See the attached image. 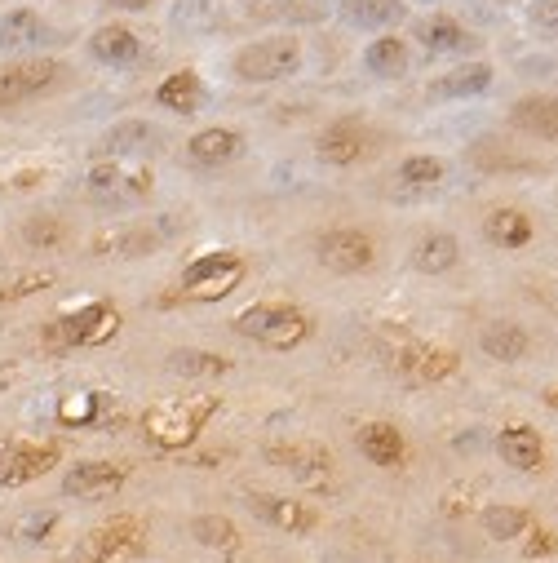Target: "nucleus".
Listing matches in <instances>:
<instances>
[{
	"label": "nucleus",
	"instance_id": "4c0bfd02",
	"mask_svg": "<svg viewBox=\"0 0 558 563\" xmlns=\"http://www.w3.org/2000/svg\"><path fill=\"white\" fill-rule=\"evenodd\" d=\"M93 413H98V395H71L67 404L58 408V417L67 426H85V422H93Z\"/></svg>",
	"mask_w": 558,
	"mask_h": 563
},
{
	"label": "nucleus",
	"instance_id": "58836bf2",
	"mask_svg": "<svg viewBox=\"0 0 558 563\" xmlns=\"http://www.w3.org/2000/svg\"><path fill=\"white\" fill-rule=\"evenodd\" d=\"M523 555L527 559H545V555H558V532L550 528H536V537L523 546Z\"/></svg>",
	"mask_w": 558,
	"mask_h": 563
},
{
	"label": "nucleus",
	"instance_id": "a211bd4d",
	"mask_svg": "<svg viewBox=\"0 0 558 563\" xmlns=\"http://www.w3.org/2000/svg\"><path fill=\"white\" fill-rule=\"evenodd\" d=\"M240 151H244V133L231 125H209V129L191 133V142H186V160L200 169L231 165V160H240Z\"/></svg>",
	"mask_w": 558,
	"mask_h": 563
},
{
	"label": "nucleus",
	"instance_id": "393cba45",
	"mask_svg": "<svg viewBox=\"0 0 558 563\" xmlns=\"http://www.w3.org/2000/svg\"><path fill=\"white\" fill-rule=\"evenodd\" d=\"M408 67H412V49H408V40H403L399 32H381L377 40H368V49H364V71L368 76L399 80V76H408Z\"/></svg>",
	"mask_w": 558,
	"mask_h": 563
},
{
	"label": "nucleus",
	"instance_id": "f704fd0d",
	"mask_svg": "<svg viewBox=\"0 0 558 563\" xmlns=\"http://www.w3.org/2000/svg\"><path fill=\"white\" fill-rule=\"evenodd\" d=\"M191 537L200 541V546H209V550H240V528L231 524L226 515H195L191 519Z\"/></svg>",
	"mask_w": 558,
	"mask_h": 563
},
{
	"label": "nucleus",
	"instance_id": "dca6fc26",
	"mask_svg": "<svg viewBox=\"0 0 558 563\" xmlns=\"http://www.w3.org/2000/svg\"><path fill=\"white\" fill-rule=\"evenodd\" d=\"M54 45V27L45 23V14L31 5H14L0 14V49L5 54H27V49Z\"/></svg>",
	"mask_w": 558,
	"mask_h": 563
},
{
	"label": "nucleus",
	"instance_id": "b1692460",
	"mask_svg": "<svg viewBox=\"0 0 558 563\" xmlns=\"http://www.w3.org/2000/svg\"><path fill=\"white\" fill-rule=\"evenodd\" d=\"M337 14L355 32H395L408 18V5L403 0H341Z\"/></svg>",
	"mask_w": 558,
	"mask_h": 563
},
{
	"label": "nucleus",
	"instance_id": "ddd939ff",
	"mask_svg": "<svg viewBox=\"0 0 558 563\" xmlns=\"http://www.w3.org/2000/svg\"><path fill=\"white\" fill-rule=\"evenodd\" d=\"M266 462L288 470L293 479H302V484H324L328 475H333V453H328L324 444H310V439H288V444H266L262 448Z\"/></svg>",
	"mask_w": 558,
	"mask_h": 563
},
{
	"label": "nucleus",
	"instance_id": "473e14b6",
	"mask_svg": "<svg viewBox=\"0 0 558 563\" xmlns=\"http://www.w3.org/2000/svg\"><path fill=\"white\" fill-rule=\"evenodd\" d=\"M169 373L178 377H222L231 373V360L213 351H195V346H182V351H169Z\"/></svg>",
	"mask_w": 558,
	"mask_h": 563
},
{
	"label": "nucleus",
	"instance_id": "7c9ffc66",
	"mask_svg": "<svg viewBox=\"0 0 558 563\" xmlns=\"http://www.w3.org/2000/svg\"><path fill=\"white\" fill-rule=\"evenodd\" d=\"M483 235H488V244H496V249H527L536 227L523 209H492L483 218Z\"/></svg>",
	"mask_w": 558,
	"mask_h": 563
},
{
	"label": "nucleus",
	"instance_id": "6ab92c4d",
	"mask_svg": "<svg viewBox=\"0 0 558 563\" xmlns=\"http://www.w3.org/2000/svg\"><path fill=\"white\" fill-rule=\"evenodd\" d=\"M496 80L492 63H483V58H470V63H457L452 71H443V76L430 80L426 94L430 98H443V102H457V98H474V94H488Z\"/></svg>",
	"mask_w": 558,
	"mask_h": 563
},
{
	"label": "nucleus",
	"instance_id": "5701e85b",
	"mask_svg": "<svg viewBox=\"0 0 558 563\" xmlns=\"http://www.w3.org/2000/svg\"><path fill=\"white\" fill-rule=\"evenodd\" d=\"M510 125L527 133V138H541L558 147V98L554 94H523L510 107Z\"/></svg>",
	"mask_w": 558,
	"mask_h": 563
},
{
	"label": "nucleus",
	"instance_id": "39448f33",
	"mask_svg": "<svg viewBox=\"0 0 558 563\" xmlns=\"http://www.w3.org/2000/svg\"><path fill=\"white\" fill-rule=\"evenodd\" d=\"M120 333V311L111 302H85L76 306V311L58 315V320L45 324V333H40V346L45 351H80V346H102L111 342V337Z\"/></svg>",
	"mask_w": 558,
	"mask_h": 563
},
{
	"label": "nucleus",
	"instance_id": "a878e982",
	"mask_svg": "<svg viewBox=\"0 0 558 563\" xmlns=\"http://www.w3.org/2000/svg\"><path fill=\"white\" fill-rule=\"evenodd\" d=\"M155 102H160L164 111H173V116H195L204 102V80L195 76L191 67L169 71V76L155 85Z\"/></svg>",
	"mask_w": 558,
	"mask_h": 563
},
{
	"label": "nucleus",
	"instance_id": "72a5a7b5",
	"mask_svg": "<svg viewBox=\"0 0 558 563\" xmlns=\"http://www.w3.org/2000/svg\"><path fill=\"white\" fill-rule=\"evenodd\" d=\"M23 244L36 253H58L67 244V222L58 213H31L23 222Z\"/></svg>",
	"mask_w": 558,
	"mask_h": 563
},
{
	"label": "nucleus",
	"instance_id": "2eb2a0df",
	"mask_svg": "<svg viewBox=\"0 0 558 563\" xmlns=\"http://www.w3.org/2000/svg\"><path fill=\"white\" fill-rule=\"evenodd\" d=\"M164 142V133L151 125V120H116L107 133L98 138V147H93V156L98 160H138L147 156V151H155Z\"/></svg>",
	"mask_w": 558,
	"mask_h": 563
},
{
	"label": "nucleus",
	"instance_id": "20e7f679",
	"mask_svg": "<svg viewBox=\"0 0 558 563\" xmlns=\"http://www.w3.org/2000/svg\"><path fill=\"white\" fill-rule=\"evenodd\" d=\"M235 333L253 337V342L271 346V351H293V346H302L315 333V324L293 302H253L248 311L235 315Z\"/></svg>",
	"mask_w": 558,
	"mask_h": 563
},
{
	"label": "nucleus",
	"instance_id": "2f4dec72",
	"mask_svg": "<svg viewBox=\"0 0 558 563\" xmlns=\"http://www.w3.org/2000/svg\"><path fill=\"white\" fill-rule=\"evenodd\" d=\"M169 27L182 36H204L217 27V0H173Z\"/></svg>",
	"mask_w": 558,
	"mask_h": 563
},
{
	"label": "nucleus",
	"instance_id": "cd10ccee",
	"mask_svg": "<svg viewBox=\"0 0 558 563\" xmlns=\"http://www.w3.org/2000/svg\"><path fill=\"white\" fill-rule=\"evenodd\" d=\"M479 346H483V355L496 360V364H519L527 355V346H532V337H527V329L523 324H514V320H492V324H483Z\"/></svg>",
	"mask_w": 558,
	"mask_h": 563
},
{
	"label": "nucleus",
	"instance_id": "c03bdc74",
	"mask_svg": "<svg viewBox=\"0 0 558 563\" xmlns=\"http://www.w3.org/2000/svg\"><path fill=\"white\" fill-rule=\"evenodd\" d=\"M0 262H5V249H0Z\"/></svg>",
	"mask_w": 558,
	"mask_h": 563
},
{
	"label": "nucleus",
	"instance_id": "9d476101",
	"mask_svg": "<svg viewBox=\"0 0 558 563\" xmlns=\"http://www.w3.org/2000/svg\"><path fill=\"white\" fill-rule=\"evenodd\" d=\"M372 147H377V133H372V125L359 116H341V120H333V125H324L315 133V156L324 160V165H337V169L359 165Z\"/></svg>",
	"mask_w": 558,
	"mask_h": 563
},
{
	"label": "nucleus",
	"instance_id": "4468645a",
	"mask_svg": "<svg viewBox=\"0 0 558 563\" xmlns=\"http://www.w3.org/2000/svg\"><path fill=\"white\" fill-rule=\"evenodd\" d=\"M160 227H147V222H124V227H107L89 240V253L93 258H147L164 244Z\"/></svg>",
	"mask_w": 558,
	"mask_h": 563
},
{
	"label": "nucleus",
	"instance_id": "37998d69",
	"mask_svg": "<svg viewBox=\"0 0 558 563\" xmlns=\"http://www.w3.org/2000/svg\"><path fill=\"white\" fill-rule=\"evenodd\" d=\"M421 5H439V0H421Z\"/></svg>",
	"mask_w": 558,
	"mask_h": 563
},
{
	"label": "nucleus",
	"instance_id": "aec40b11",
	"mask_svg": "<svg viewBox=\"0 0 558 563\" xmlns=\"http://www.w3.org/2000/svg\"><path fill=\"white\" fill-rule=\"evenodd\" d=\"M248 510L279 532H310L319 524V510H310L306 501H293V497H275V493H248Z\"/></svg>",
	"mask_w": 558,
	"mask_h": 563
},
{
	"label": "nucleus",
	"instance_id": "4be33fe9",
	"mask_svg": "<svg viewBox=\"0 0 558 563\" xmlns=\"http://www.w3.org/2000/svg\"><path fill=\"white\" fill-rule=\"evenodd\" d=\"M421 40V45L430 49V54H470L479 40H474V32L461 23V18H452V14H443V9H434L430 18H421L417 23V32H412Z\"/></svg>",
	"mask_w": 558,
	"mask_h": 563
},
{
	"label": "nucleus",
	"instance_id": "f3484780",
	"mask_svg": "<svg viewBox=\"0 0 558 563\" xmlns=\"http://www.w3.org/2000/svg\"><path fill=\"white\" fill-rule=\"evenodd\" d=\"M85 49L98 58L102 67H133L142 58V36H138V27L111 18V23L93 27L89 40H85Z\"/></svg>",
	"mask_w": 558,
	"mask_h": 563
},
{
	"label": "nucleus",
	"instance_id": "f257e3e1",
	"mask_svg": "<svg viewBox=\"0 0 558 563\" xmlns=\"http://www.w3.org/2000/svg\"><path fill=\"white\" fill-rule=\"evenodd\" d=\"M76 80V67L67 58L54 54H14L9 63H0V116L40 102L58 89H67Z\"/></svg>",
	"mask_w": 558,
	"mask_h": 563
},
{
	"label": "nucleus",
	"instance_id": "0eeeda50",
	"mask_svg": "<svg viewBox=\"0 0 558 563\" xmlns=\"http://www.w3.org/2000/svg\"><path fill=\"white\" fill-rule=\"evenodd\" d=\"M248 275V266L240 253L231 249H213V253H200L191 266L182 271V284H178V298L182 302H222L240 289V280Z\"/></svg>",
	"mask_w": 558,
	"mask_h": 563
},
{
	"label": "nucleus",
	"instance_id": "423d86ee",
	"mask_svg": "<svg viewBox=\"0 0 558 563\" xmlns=\"http://www.w3.org/2000/svg\"><path fill=\"white\" fill-rule=\"evenodd\" d=\"M155 191V173L147 165H133V160H93V169L85 173V196L102 209H124V204H138Z\"/></svg>",
	"mask_w": 558,
	"mask_h": 563
},
{
	"label": "nucleus",
	"instance_id": "c85d7f7f",
	"mask_svg": "<svg viewBox=\"0 0 558 563\" xmlns=\"http://www.w3.org/2000/svg\"><path fill=\"white\" fill-rule=\"evenodd\" d=\"M461 262V244L452 231H426L417 244H412V266L421 275H443Z\"/></svg>",
	"mask_w": 558,
	"mask_h": 563
},
{
	"label": "nucleus",
	"instance_id": "a18cd8bd",
	"mask_svg": "<svg viewBox=\"0 0 558 563\" xmlns=\"http://www.w3.org/2000/svg\"><path fill=\"white\" fill-rule=\"evenodd\" d=\"M0 382H5V373H0Z\"/></svg>",
	"mask_w": 558,
	"mask_h": 563
},
{
	"label": "nucleus",
	"instance_id": "6e6552de",
	"mask_svg": "<svg viewBox=\"0 0 558 563\" xmlns=\"http://www.w3.org/2000/svg\"><path fill=\"white\" fill-rule=\"evenodd\" d=\"M142 555V524L133 515L107 519L76 546L71 563H129Z\"/></svg>",
	"mask_w": 558,
	"mask_h": 563
},
{
	"label": "nucleus",
	"instance_id": "ea45409f",
	"mask_svg": "<svg viewBox=\"0 0 558 563\" xmlns=\"http://www.w3.org/2000/svg\"><path fill=\"white\" fill-rule=\"evenodd\" d=\"M532 23L545 32H558V0H532Z\"/></svg>",
	"mask_w": 558,
	"mask_h": 563
},
{
	"label": "nucleus",
	"instance_id": "e433bc0d",
	"mask_svg": "<svg viewBox=\"0 0 558 563\" xmlns=\"http://www.w3.org/2000/svg\"><path fill=\"white\" fill-rule=\"evenodd\" d=\"M443 178H448V165H443L439 156H408L399 165V182L412 191H430V187H439Z\"/></svg>",
	"mask_w": 558,
	"mask_h": 563
},
{
	"label": "nucleus",
	"instance_id": "79ce46f5",
	"mask_svg": "<svg viewBox=\"0 0 558 563\" xmlns=\"http://www.w3.org/2000/svg\"><path fill=\"white\" fill-rule=\"evenodd\" d=\"M545 404L558 408V386H550V391H545Z\"/></svg>",
	"mask_w": 558,
	"mask_h": 563
},
{
	"label": "nucleus",
	"instance_id": "1a4fd4ad",
	"mask_svg": "<svg viewBox=\"0 0 558 563\" xmlns=\"http://www.w3.org/2000/svg\"><path fill=\"white\" fill-rule=\"evenodd\" d=\"M315 258L333 275H364L377 266V240L359 227H333V231L319 235Z\"/></svg>",
	"mask_w": 558,
	"mask_h": 563
},
{
	"label": "nucleus",
	"instance_id": "a19ab883",
	"mask_svg": "<svg viewBox=\"0 0 558 563\" xmlns=\"http://www.w3.org/2000/svg\"><path fill=\"white\" fill-rule=\"evenodd\" d=\"M151 5H160V0H102V9H116V14H147Z\"/></svg>",
	"mask_w": 558,
	"mask_h": 563
},
{
	"label": "nucleus",
	"instance_id": "412c9836",
	"mask_svg": "<svg viewBox=\"0 0 558 563\" xmlns=\"http://www.w3.org/2000/svg\"><path fill=\"white\" fill-rule=\"evenodd\" d=\"M129 479L124 462H80L62 475V493L67 497H107Z\"/></svg>",
	"mask_w": 558,
	"mask_h": 563
},
{
	"label": "nucleus",
	"instance_id": "7ed1b4c3",
	"mask_svg": "<svg viewBox=\"0 0 558 563\" xmlns=\"http://www.w3.org/2000/svg\"><path fill=\"white\" fill-rule=\"evenodd\" d=\"M217 413V395H182V399H164L142 413V435L155 448H186L200 439V431L209 426V417Z\"/></svg>",
	"mask_w": 558,
	"mask_h": 563
},
{
	"label": "nucleus",
	"instance_id": "f03ea898",
	"mask_svg": "<svg viewBox=\"0 0 558 563\" xmlns=\"http://www.w3.org/2000/svg\"><path fill=\"white\" fill-rule=\"evenodd\" d=\"M302 40L293 32H279V36H262V40H248L231 54V76L240 85H279V80L297 76L302 71Z\"/></svg>",
	"mask_w": 558,
	"mask_h": 563
},
{
	"label": "nucleus",
	"instance_id": "c756f323",
	"mask_svg": "<svg viewBox=\"0 0 558 563\" xmlns=\"http://www.w3.org/2000/svg\"><path fill=\"white\" fill-rule=\"evenodd\" d=\"M496 448H501L505 466L527 470V475L545 466V444H541V435H536L532 426H505L501 439H496Z\"/></svg>",
	"mask_w": 558,
	"mask_h": 563
},
{
	"label": "nucleus",
	"instance_id": "f8f14e48",
	"mask_svg": "<svg viewBox=\"0 0 558 563\" xmlns=\"http://www.w3.org/2000/svg\"><path fill=\"white\" fill-rule=\"evenodd\" d=\"M390 364H395L399 377H408V382H417V386L443 382V377H452L461 368L457 351H443V346H426V342L395 346V351H390Z\"/></svg>",
	"mask_w": 558,
	"mask_h": 563
},
{
	"label": "nucleus",
	"instance_id": "9b49d317",
	"mask_svg": "<svg viewBox=\"0 0 558 563\" xmlns=\"http://www.w3.org/2000/svg\"><path fill=\"white\" fill-rule=\"evenodd\" d=\"M62 448L54 439H18V444H0V488H23L31 479L49 475L58 466Z\"/></svg>",
	"mask_w": 558,
	"mask_h": 563
},
{
	"label": "nucleus",
	"instance_id": "c9c22d12",
	"mask_svg": "<svg viewBox=\"0 0 558 563\" xmlns=\"http://www.w3.org/2000/svg\"><path fill=\"white\" fill-rule=\"evenodd\" d=\"M527 524H532V515H527L523 506H488V510H483V532H488L492 541L523 537Z\"/></svg>",
	"mask_w": 558,
	"mask_h": 563
},
{
	"label": "nucleus",
	"instance_id": "bb28decb",
	"mask_svg": "<svg viewBox=\"0 0 558 563\" xmlns=\"http://www.w3.org/2000/svg\"><path fill=\"white\" fill-rule=\"evenodd\" d=\"M359 453H364L372 466L395 470V466H403V457H408V444H403V431H399V426H390V422H368V426H359Z\"/></svg>",
	"mask_w": 558,
	"mask_h": 563
}]
</instances>
